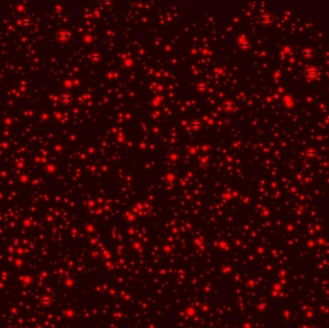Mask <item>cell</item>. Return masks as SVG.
I'll return each mask as SVG.
<instances>
[{"label": "cell", "mask_w": 329, "mask_h": 328, "mask_svg": "<svg viewBox=\"0 0 329 328\" xmlns=\"http://www.w3.org/2000/svg\"><path fill=\"white\" fill-rule=\"evenodd\" d=\"M32 24V21L30 18H23L22 19V25L25 26V27H28Z\"/></svg>", "instance_id": "cell-1"}, {"label": "cell", "mask_w": 329, "mask_h": 328, "mask_svg": "<svg viewBox=\"0 0 329 328\" xmlns=\"http://www.w3.org/2000/svg\"><path fill=\"white\" fill-rule=\"evenodd\" d=\"M62 100L64 101V102H65V101H69V102H70V101L71 100V96L69 95V94H64L62 96Z\"/></svg>", "instance_id": "cell-2"}]
</instances>
